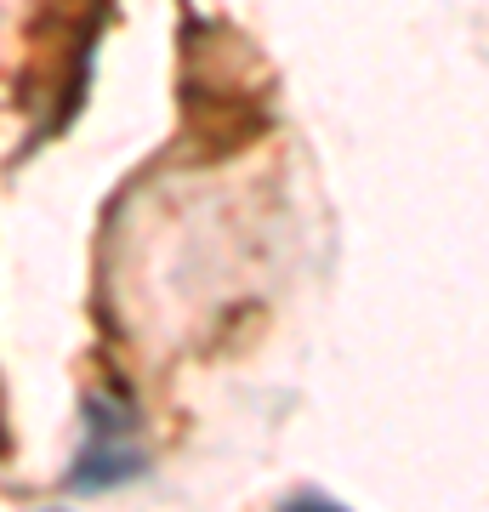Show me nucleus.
<instances>
[{
    "instance_id": "1",
    "label": "nucleus",
    "mask_w": 489,
    "mask_h": 512,
    "mask_svg": "<svg viewBox=\"0 0 489 512\" xmlns=\"http://www.w3.org/2000/svg\"><path fill=\"white\" fill-rule=\"evenodd\" d=\"M86 421H91V433H86L80 461H74V490H109L120 478L143 473V444H137V427H131V416L120 404L91 399Z\"/></svg>"
},
{
    "instance_id": "2",
    "label": "nucleus",
    "mask_w": 489,
    "mask_h": 512,
    "mask_svg": "<svg viewBox=\"0 0 489 512\" xmlns=\"http://www.w3.org/2000/svg\"><path fill=\"white\" fill-rule=\"evenodd\" d=\"M285 512H347V507H336L330 495H296V501H290Z\"/></svg>"
}]
</instances>
